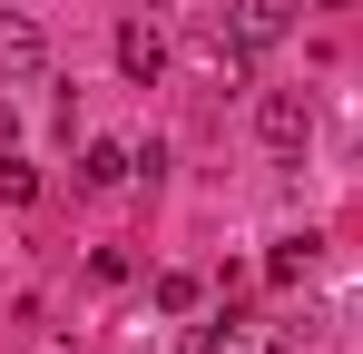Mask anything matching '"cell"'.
Wrapping results in <instances>:
<instances>
[{"label": "cell", "mask_w": 363, "mask_h": 354, "mask_svg": "<svg viewBox=\"0 0 363 354\" xmlns=\"http://www.w3.org/2000/svg\"><path fill=\"white\" fill-rule=\"evenodd\" d=\"M226 10H236L226 30H236L245 50H275V40L295 30V10H304V0H226Z\"/></svg>", "instance_id": "obj_4"}, {"label": "cell", "mask_w": 363, "mask_h": 354, "mask_svg": "<svg viewBox=\"0 0 363 354\" xmlns=\"http://www.w3.org/2000/svg\"><path fill=\"white\" fill-rule=\"evenodd\" d=\"M118 69H128V79H138V89H147V79L167 69V40H157L147 20H118Z\"/></svg>", "instance_id": "obj_5"}, {"label": "cell", "mask_w": 363, "mask_h": 354, "mask_svg": "<svg viewBox=\"0 0 363 354\" xmlns=\"http://www.w3.org/2000/svg\"><path fill=\"white\" fill-rule=\"evenodd\" d=\"M0 197L30 207V197H40V168H30V158H0Z\"/></svg>", "instance_id": "obj_9"}, {"label": "cell", "mask_w": 363, "mask_h": 354, "mask_svg": "<svg viewBox=\"0 0 363 354\" xmlns=\"http://www.w3.org/2000/svg\"><path fill=\"white\" fill-rule=\"evenodd\" d=\"M147 295H157V315H196V295H206V286H196L186 266H167V276H157Z\"/></svg>", "instance_id": "obj_8"}, {"label": "cell", "mask_w": 363, "mask_h": 354, "mask_svg": "<svg viewBox=\"0 0 363 354\" xmlns=\"http://www.w3.org/2000/svg\"><path fill=\"white\" fill-rule=\"evenodd\" d=\"M314 256H324V236L304 227V236H285V246L265 256V276H275V286H295V276H304V266H314Z\"/></svg>", "instance_id": "obj_7"}, {"label": "cell", "mask_w": 363, "mask_h": 354, "mask_svg": "<svg viewBox=\"0 0 363 354\" xmlns=\"http://www.w3.org/2000/svg\"><path fill=\"white\" fill-rule=\"evenodd\" d=\"M50 69V30L30 10H0V79H40Z\"/></svg>", "instance_id": "obj_2"}, {"label": "cell", "mask_w": 363, "mask_h": 354, "mask_svg": "<svg viewBox=\"0 0 363 354\" xmlns=\"http://www.w3.org/2000/svg\"><path fill=\"white\" fill-rule=\"evenodd\" d=\"M128 168H138V158H128L118 138H99V148H79V187H128Z\"/></svg>", "instance_id": "obj_6"}, {"label": "cell", "mask_w": 363, "mask_h": 354, "mask_svg": "<svg viewBox=\"0 0 363 354\" xmlns=\"http://www.w3.org/2000/svg\"><path fill=\"white\" fill-rule=\"evenodd\" d=\"M255 138H265L275 158H295L304 138H314V109H304L295 89H265V99H255Z\"/></svg>", "instance_id": "obj_1"}, {"label": "cell", "mask_w": 363, "mask_h": 354, "mask_svg": "<svg viewBox=\"0 0 363 354\" xmlns=\"http://www.w3.org/2000/svg\"><path fill=\"white\" fill-rule=\"evenodd\" d=\"M196 354H285V325H255V315H216Z\"/></svg>", "instance_id": "obj_3"}]
</instances>
